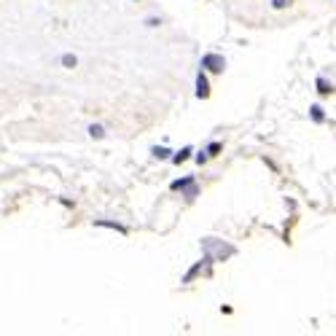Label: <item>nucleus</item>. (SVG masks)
I'll return each mask as SVG.
<instances>
[{
	"label": "nucleus",
	"mask_w": 336,
	"mask_h": 336,
	"mask_svg": "<svg viewBox=\"0 0 336 336\" xmlns=\"http://www.w3.org/2000/svg\"><path fill=\"white\" fill-rule=\"evenodd\" d=\"M202 250L212 261H226L231 256H237V248L229 245V242H223V239H218V237H204L202 239Z\"/></svg>",
	"instance_id": "nucleus-1"
},
{
	"label": "nucleus",
	"mask_w": 336,
	"mask_h": 336,
	"mask_svg": "<svg viewBox=\"0 0 336 336\" xmlns=\"http://www.w3.org/2000/svg\"><path fill=\"white\" fill-rule=\"evenodd\" d=\"M170 191H180L186 199L199 197V186H197V178H194V175H186V178H180V180H172Z\"/></svg>",
	"instance_id": "nucleus-2"
},
{
	"label": "nucleus",
	"mask_w": 336,
	"mask_h": 336,
	"mask_svg": "<svg viewBox=\"0 0 336 336\" xmlns=\"http://www.w3.org/2000/svg\"><path fill=\"white\" fill-rule=\"evenodd\" d=\"M199 68L202 70H207V73H223L226 70V59H223V54H204L202 62H199Z\"/></svg>",
	"instance_id": "nucleus-3"
},
{
	"label": "nucleus",
	"mask_w": 336,
	"mask_h": 336,
	"mask_svg": "<svg viewBox=\"0 0 336 336\" xmlns=\"http://www.w3.org/2000/svg\"><path fill=\"white\" fill-rule=\"evenodd\" d=\"M197 97H199V100H207V97H210V83H207L204 70L197 73Z\"/></svg>",
	"instance_id": "nucleus-4"
},
{
	"label": "nucleus",
	"mask_w": 336,
	"mask_h": 336,
	"mask_svg": "<svg viewBox=\"0 0 336 336\" xmlns=\"http://www.w3.org/2000/svg\"><path fill=\"white\" fill-rule=\"evenodd\" d=\"M315 86H317V95H320V97H328V95H333V83H328V81H325L323 76H317Z\"/></svg>",
	"instance_id": "nucleus-5"
},
{
	"label": "nucleus",
	"mask_w": 336,
	"mask_h": 336,
	"mask_svg": "<svg viewBox=\"0 0 336 336\" xmlns=\"http://www.w3.org/2000/svg\"><path fill=\"white\" fill-rule=\"evenodd\" d=\"M95 226L113 229V231H118V234H127V226H121V223H116V221H105V218H100V221H95Z\"/></svg>",
	"instance_id": "nucleus-6"
},
{
	"label": "nucleus",
	"mask_w": 336,
	"mask_h": 336,
	"mask_svg": "<svg viewBox=\"0 0 336 336\" xmlns=\"http://www.w3.org/2000/svg\"><path fill=\"white\" fill-rule=\"evenodd\" d=\"M191 154H194V148H191V145H186L183 151H178V154H175V156H170V159H172V164H183V162H186V159H189Z\"/></svg>",
	"instance_id": "nucleus-7"
},
{
	"label": "nucleus",
	"mask_w": 336,
	"mask_h": 336,
	"mask_svg": "<svg viewBox=\"0 0 336 336\" xmlns=\"http://www.w3.org/2000/svg\"><path fill=\"white\" fill-rule=\"evenodd\" d=\"M310 118L315 121V124H323V121H325V110L320 105H312L310 108Z\"/></svg>",
	"instance_id": "nucleus-8"
},
{
	"label": "nucleus",
	"mask_w": 336,
	"mask_h": 336,
	"mask_svg": "<svg viewBox=\"0 0 336 336\" xmlns=\"http://www.w3.org/2000/svg\"><path fill=\"white\" fill-rule=\"evenodd\" d=\"M62 65H65L68 70H73V68L78 65V57H76V54H62Z\"/></svg>",
	"instance_id": "nucleus-9"
},
{
	"label": "nucleus",
	"mask_w": 336,
	"mask_h": 336,
	"mask_svg": "<svg viewBox=\"0 0 336 336\" xmlns=\"http://www.w3.org/2000/svg\"><path fill=\"white\" fill-rule=\"evenodd\" d=\"M151 154H154L156 159H170V154H172V151H170V148H164V145H162V148H159V145H156V148H154V151H151Z\"/></svg>",
	"instance_id": "nucleus-10"
},
{
	"label": "nucleus",
	"mask_w": 336,
	"mask_h": 336,
	"mask_svg": "<svg viewBox=\"0 0 336 336\" xmlns=\"http://www.w3.org/2000/svg\"><path fill=\"white\" fill-rule=\"evenodd\" d=\"M89 135L100 140V137H105V129H102L100 124H91V127H89Z\"/></svg>",
	"instance_id": "nucleus-11"
},
{
	"label": "nucleus",
	"mask_w": 336,
	"mask_h": 336,
	"mask_svg": "<svg viewBox=\"0 0 336 336\" xmlns=\"http://www.w3.org/2000/svg\"><path fill=\"white\" fill-rule=\"evenodd\" d=\"M221 148H223L221 143H210L207 148H204V154H207V156H218V154H221Z\"/></svg>",
	"instance_id": "nucleus-12"
},
{
	"label": "nucleus",
	"mask_w": 336,
	"mask_h": 336,
	"mask_svg": "<svg viewBox=\"0 0 336 336\" xmlns=\"http://www.w3.org/2000/svg\"><path fill=\"white\" fill-rule=\"evenodd\" d=\"M291 3H293V0H272V8H274V11H283V8H288Z\"/></svg>",
	"instance_id": "nucleus-13"
},
{
	"label": "nucleus",
	"mask_w": 336,
	"mask_h": 336,
	"mask_svg": "<svg viewBox=\"0 0 336 336\" xmlns=\"http://www.w3.org/2000/svg\"><path fill=\"white\" fill-rule=\"evenodd\" d=\"M145 24H148V27H159V24H162V19H156V16H148Z\"/></svg>",
	"instance_id": "nucleus-14"
},
{
	"label": "nucleus",
	"mask_w": 336,
	"mask_h": 336,
	"mask_svg": "<svg viewBox=\"0 0 336 336\" xmlns=\"http://www.w3.org/2000/svg\"><path fill=\"white\" fill-rule=\"evenodd\" d=\"M194 159H197V164L202 167V164H204V162H207V159H210V156H207V154H204V151H202V154H197V156H194Z\"/></svg>",
	"instance_id": "nucleus-15"
}]
</instances>
